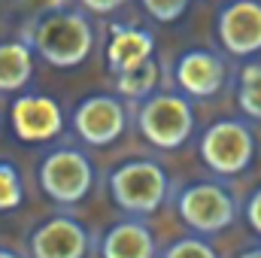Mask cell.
<instances>
[{
  "mask_svg": "<svg viewBox=\"0 0 261 258\" xmlns=\"http://www.w3.org/2000/svg\"><path fill=\"white\" fill-rule=\"evenodd\" d=\"M34 55H40L46 64L70 70L88 61L91 49H94V24L82 9H52V12H40L31 28L21 37Z\"/></svg>",
  "mask_w": 261,
  "mask_h": 258,
  "instance_id": "cell-1",
  "label": "cell"
},
{
  "mask_svg": "<svg viewBox=\"0 0 261 258\" xmlns=\"http://www.w3.org/2000/svg\"><path fill=\"white\" fill-rule=\"evenodd\" d=\"M173 192V183L167 170L158 161L149 158H134L119 164L110 173V197L119 210H125L134 219L158 213Z\"/></svg>",
  "mask_w": 261,
  "mask_h": 258,
  "instance_id": "cell-2",
  "label": "cell"
},
{
  "mask_svg": "<svg viewBox=\"0 0 261 258\" xmlns=\"http://www.w3.org/2000/svg\"><path fill=\"white\" fill-rule=\"evenodd\" d=\"M195 107L186 94L176 91H152L149 97H143L140 110H137V131L140 137L164 152H176L182 149L192 134H195Z\"/></svg>",
  "mask_w": 261,
  "mask_h": 258,
  "instance_id": "cell-3",
  "label": "cell"
},
{
  "mask_svg": "<svg viewBox=\"0 0 261 258\" xmlns=\"http://www.w3.org/2000/svg\"><path fill=\"white\" fill-rule=\"evenodd\" d=\"M37 179L49 200H55L61 207H76L91 194L97 176H94L91 158L82 149L58 146L43 155V161L37 167Z\"/></svg>",
  "mask_w": 261,
  "mask_h": 258,
  "instance_id": "cell-4",
  "label": "cell"
},
{
  "mask_svg": "<svg viewBox=\"0 0 261 258\" xmlns=\"http://www.w3.org/2000/svg\"><path fill=\"white\" fill-rule=\"evenodd\" d=\"M176 213L197 237L222 234L237 222V200L228 186L200 179L176 192Z\"/></svg>",
  "mask_w": 261,
  "mask_h": 258,
  "instance_id": "cell-5",
  "label": "cell"
},
{
  "mask_svg": "<svg viewBox=\"0 0 261 258\" xmlns=\"http://www.w3.org/2000/svg\"><path fill=\"white\" fill-rule=\"evenodd\" d=\"M197 155L216 176L246 173L255 158V134L240 119H219L200 134Z\"/></svg>",
  "mask_w": 261,
  "mask_h": 258,
  "instance_id": "cell-6",
  "label": "cell"
},
{
  "mask_svg": "<svg viewBox=\"0 0 261 258\" xmlns=\"http://www.w3.org/2000/svg\"><path fill=\"white\" fill-rule=\"evenodd\" d=\"M70 122L85 146H113L128 131V110L116 94H91L73 110Z\"/></svg>",
  "mask_w": 261,
  "mask_h": 258,
  "instance_id": "cell-7",
  "label": "cell"
},
{
  "mask_svg": "<svg viewBox=\"0 0 261 258\" xmlns=\"http://www.w3.org/2000/svg\"><path fill=\"white\" fill-rule=\"evenodd\" d=\"M31 258H88L91 255V234L76 216H49L40 222L28 237Z\"/></svg>",
  "mask_w": 261,
  "mask_h": 258,
  "instance_id": "cell-8",
  "label": "cell"
},
{
  "mask_svg": "<svg viewBox=\"0 0 261 258\" xmlns=\"http://www.w3.org/2000/svg\"><path fill=\"white\" fill-rule=\"evenodd\" d=\"M219 43L234 58H252L261 52V0H228L216 18Z\"/></svg>",
  "mask_w": 261,
  "mask_h": 258,
  "instance_id": "cell-9",
  "label": "cell"
},
{
  "mask_svg": "<svg viewBox=\"0 0 261 258\" xmlns=\"http://www.w3.org/2000/svg\"><path fill=\"white\" fill-rule=\"evenodd\" d=\"M9 125L21 143H49L61 137L64 113L61 104L49 94H21L9 107Z\"/></svg>",
  "mask_w": 261,
  "mask_h": 258,
  "instance_id": "cell-10",
  "label": "cell"
},
{
  "mask_svg": "<svg viewBox=\"0 0 261 258\" xmlns=\"http://www.w3.org/2000/svg\"><path fill=\"white\" fill-rule=\"evenodd\" d=\"M173 79L186 97L210 100L225 88V79H228L225 58L206 49H189L179 55V61L173 67Z\"/></svg>",
  "mask_w": 261,
  "mask_h": 258,
  "instance_id": "cell-11",
  "label": "cell"
},
{
  "mask_svg": "<svg viewBox=\"0 0 261 258\" xmlns=\"http://www.w3.org/2000/svg\"><path fill=\"white\" fill-rule=\"evenodd\" d=\"M158 243L143 219H122L100 237V258H155Z\"/></svg>",
  "mask_w": 261,
  "mask_h": 258,
  "instance_id": "cell-12",
  "label": "cell"
},
{
  "mask_svg": "<svg viewBox=\"0 0 261 258\" xmlns=\"http://www.w3.org/2000/svg\"><path fill=\"white\" fill-rule=\"evenodd\" d=\"M155 55V40L149 31L143 28H113V37H110V46H107V67L122 76L134 67L152 61Z\"/></svg>",
  "mask_w": 261,
  "mask_h": 258,
  "instance_id": "cell-13",
  "label": "cell"
},
{
  "mask_svg": "<svg viewBox=\"0 0 261 258\" xmlns=\"http://www.w3.org/2000/svg\"><path fill=\"white\" fill-rule=\"evenodd\" d=\"M34 79V52L24 40L0 43V94H18Z\"/></svg>",
  "mask_w": 261,
  "mask_h": 258,
  "instance_id": "cell-14",
  "label": "cell"
},
{
  "mask_svg": "<svg viewBox=\"0 0 261 258\" xmlns=\"http://www.w3.org/2000/svg\"><path fill=\"white\" fill-rule=\"evenodd\" d=\"M237 104L240 113L252 122H261V64L249 61L240 70V85H237Z\"/></svg>",
  "mask_w": 261,
  "mask_h": 258,
  "instance_id": "cell-15",
  "label": "cell"
},
{
  "mask_svg": "<svg viewBox=\"0 0 261 258\" xmlns=\"http://www.w3.org/2000/svg\"><path fill=\"white\" fill-rule=\"evenodd\" d=\"M116 82H119V94L122 97H130V100L149 97L155 91V85H158V64H155V58L128 70V73H122V76H116Z\"/></svg>",
  "mask_w": 261,
  "mask_h": 258,
  "instance_id": "cell-16",
  "label": "cell"
},
{
  "mask_svg": "<svg viewBox=\"0 0 261 258\" xmlns=\"http://www.w3.org/2000/svg\"><path fill=\"white\" fill-rule=\"evenodd\" d=\"M24 200V183H21V173L12 161H3L0 158V213H12L18 210Z\"/></svg>",
  "mask_w": 261,
  "mask_h": 258,
  "instance_id": "cell-17",
  "label": "cell"
},
{
  "mask_svg": "<svg viewBox=\"0 0 261 258\" xmlns=\"http://www.w3.org/2000/svg\"><path fill=\"white\" fill-rule=\"evenodd\" d=\"M140 3H143L146 15H149L152 21H158V24H173V21H179V18L189 12V6H192V0H140Z\"/></svg>",
  "mask_w": 261,
  "mask_h": 258,
  "instance_id": "cell-18",
  "label": "cell"
},
{
  "mask_svg": "<svg viewBox=\"0 0 261 258\" xmlns=\"http://www.w3.org/2000/svg\"><path fill=\"white\" fill-rule=\"evenodd\" d=\"M161 258H219V252L203 237H179L161 252Z\"/></svg>",
  "mask_w": 261,
  "mask_h": 258,
  "instance_id": "cell-19",
  "label": "cell"
},
{
  "mask_svg": "<svg viewBox=\"0 0 261 258\" xmlns=\"http://www.w3.org/2000/svg\"><path fill=\"white\" fill-rule=\"evenodd\" d=\"M243 216H246V225L261 237V186L246 197V207H243Z\"/></svg>",
  "mask_w": 261,
  "mask_h": 258,
  "instance_id": "cell-20",
  "label": "cell"
},
{
  "mask_svg": "<svg viewBox=\"0 0 261 258\" xmlns=\"http://www.w3.org/2000/svg\"><path fill=\"white\" fill-rule=\"evenodd\" d=\"M128 0H79V6L85 9V12H91V15H110V12H116V9H122Z\"/></svg>",
  "mask_w": 261,
  "mask_h": 258,
  "instance_id": "cell-21",
  "label": "cell"
},
{
  "mask_svg": "<svg viewBox=\"0 0 261 258\" xmlns=\"http://www.w3.org/2000/svg\"><path fill=\"white\" fill-rule=\"evenodd\" d=\"M0 258H24V255H18L15 249H0Z\"/></svg>",
  "mask_w": 261,
  "mask_h": 258,
  "instance_id": "cell-22",
  "label": "cell"
},
{
  "mask_svg": "<svg viewBox=\"0 0 261 258\" xmlns=\"http://www.w3.org/2000/svg\"><path fill=\"white\" fill-rule=\"evenodd\" d=\"M240 258H261V246H255V249H249V252H243Z\"/></svg>",
  "mask_w": 261,
  "mask_h": 258,
  "instance_id": "cell-23",
  "label": "cell"
},
{
  "mask_svg": "<svg viewBox=\"0 0 261 258\" xmlns=\"http://www.w3.org/2000/svg\"><path fill=\"white\" fill-rule=\"evenodd\" d=\"M219 3H228V0H219Z\"/></svg>",
  "mask_w": 261,
  "mask_h": 258,
  "instance_id": "cell-24",
  "label": "cell"
}]
</instances>
